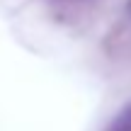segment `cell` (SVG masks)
Instances as JSON below:
<instances>
[{"instance_id":"obj_1","label":"cell","mask_w":131,"mask_h":131,"mask_svg":"<svg viewBox=\"0 0 131 131\" xmlns=\"http://www.w3.org/2000/svg\"><path fill=\"white\" fill-rule=\"evenodd\" d=\"M107 131H131V104H126L117 114V119L107 126Z\"/></svg>"},{"instance_id":"obj_2","label":"cell","mask_w":131,"mask_h":131,"mask_svg":"<svg viewBox=\"0 0 131 131\" xmlns=\"http://www.w3.org/2000/svg\"><path fill=\"white\" fill-rule=\"evenodd\" d=\"M129 15H131V0H129Z\"/></svg>"}]
</instances>
